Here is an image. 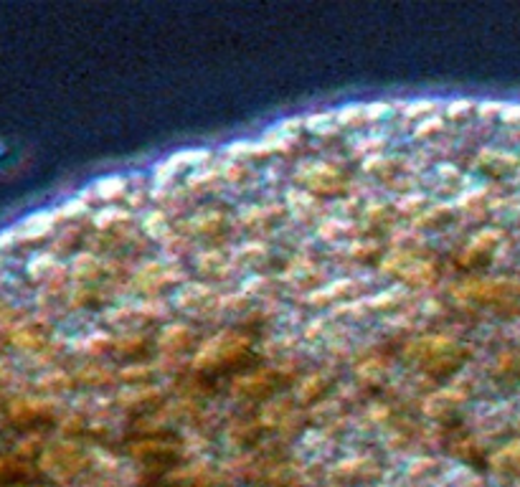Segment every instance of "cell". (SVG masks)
<instances>
[{
  "label": "cell",
  "instance_id": "6da1fadb",
  "mask_svg": "<svg viewBox=\"0 0 520 487\" xmlns=\"http://www.w3.org/2000/svg\"><path fill=\"white\" fill-rule=\"evenodd\" d=\"M53 224V213H33L23 218L21 224L13 229L16 231V239H36V236H43Z\"/></svg>",
  "mask_w": 520,
  "mask_h": 487
},
{
  "label": "cell",
  "instance_id": "7a4b0ae2",
  "mask_svg": "<svg viewBox=\"0 0 520 487\" xmlns=\"http://www.w3.org/2000/svg\"><path fill=\"white\" fill-rule=\"evenodd\" d=\"M122 183H124L122 178H107V180H102V183L97 185V193L102 196V198H109V196L114 193V190H120V188H122Z\"/></svg>",
  "mask_w": 520,
  "mask_h": 487
},
{
  "label": "cell",
  "instance_id": "3957f363",
  "mask_svg": "<svg viewBox=\"0 0 520 487\" xmlns=\"http://www.w3.org/2000/svg\"><path fill=\"white\" fill-rule=\"evenodd\" d=\"M81 208H84L81 201H69L66 205H61V213H64V216H74V213L81 211Z\"/></svg>",
  "mask_w": 520,
  "mask_h": 487
},
{
  "label": "cell",
  "instance_id": "277c9868",
  "mask_svg": "<svg viewBox=\"0 0 520 487\" xmlns=\"http://www.w3.org/2000/svg\"><path fill=\"white\" fill-rule=\"evenodd\" d=\"M505 120H515V117H520V107H508V112L502 114Z\"/></svg>",
  "mask_w": 520,
  "mask_h": 487
}]
</instances>
